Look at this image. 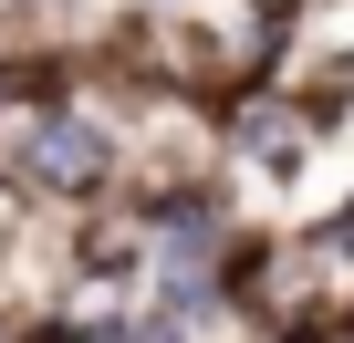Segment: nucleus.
Returning a JSON list of instances; mask_svg holds the SVG:
<instances>
[{
  "instance_id": "obj_1",
  "label": "nucleus",
  "mask_w": 354,
  "mask_h": 343,
  "mask_svg": "<svg viewBox=\"0 0 354 343\" xmlns=\"http://www.w3.org/2000/svg\"><path fill=\"white\" fill-rule=\"evenodd\" d=\"M32 177L42 188H94L104 177V135L94 125H42L32 135Z\"/></svg>"
}]
</instances>
